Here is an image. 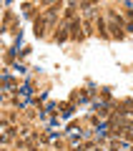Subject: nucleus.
Segmentation results:
<instances>
[{"label":"nucleus","instance_id":"1","mask_svg":"<svg viewBox=\"0 0 133 151\" xmlns=\"http://www.w3.org/2000/svg\"><path fill=\"white\" fill-rule=\"evenodd\" d=\"M70 30H73V35L78 38V30H80V23H78V20H73V23H70Z\"/></svg>","mask_w":133,"mask_h":151},{"label":"nucleus","instance_id":"2","mask_svg":"<svg viewBox=\"0 0 133 151\" xmlns=\"http://www.w3.org/2000/svg\"><path fill=\"white\" fill-rule=\"evenodd\" d=\"M65 38H68V33H65V28H60V33H58V35H55V40H58V43H60V40H65Z\"/></svg>","mask_w":133,"mask_h":151}]
</instances>
